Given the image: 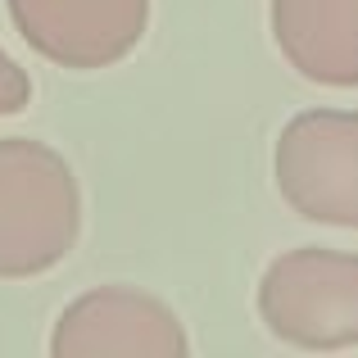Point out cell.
<instances>
[{
  "mask_svg": "<svg viewBox=\"0 0 358 358\" xmlns=\"http://www.w3.org/2000/svg\"><path fill=\"white\" fill-rule=\"evenodd\" d=\"M14 32L41 59L96 73L127 59L150 27V0H5Z\"/></svg>",
  "mask_w": 358,
  "mask_h": 358,
  "instance_id": "5b68a950",
  "label": "cell"
},
{
  "mask_svg": "<svg viewBox=\"0 0 358 358\" xmlns=\"http://www.w3.org/2000/svg\"><path fill=\"white\" fill-rule=\"evenodd\" d=\"M272 41L281 59L317 87H358V0H272Z\"/></svg>",
  "mask_w": 358,
  "mask_h": 358,
  "instance_id": "8992f818",
  "label": "cell"
},
{
  "mask_svg": "<svg viewBox=\"0 0 358 358\" xmlns=\"http://www.w3.org/2000/svg\"><path fill=\"white\" fill-rule=\"evenodd\" d=\"M55 358H182L191 354L173 304L136 286H96L78 295L50 331Z\"/></svg>",
  "mask_w": 358,
  "mask_h": 358,
  "instance_id": "277c9868",
  "label": "cell"
},
{
  "mask_svg": "<svg viewBox=\"0 0 358 358\" xmlns=\"http://www.w3.org/2000/svg\"><path fill=\"white\" fill-rule=\"evenodd\" d=\"M259 317L290 350H358V254L299 245L263 268Z\"/></svg>",
  "mask_w": 358,
  "mask_h": 358,
  "instance_id": "7a4b0ae2",
  "label": "cell"
},
{
  "mask_svg": "<svg viewBox=\"0 0 358 358\" xmlns=\"http://www.w3.org/2000/svg\"><path fill=\"white\" fill-rule=\"evenodd\" d=\"M27 105H32V78H27V69H18V59L0 45V118L23 114Z\"/></svg>",
  "mask_w": 358,
  "mask_h": 358,
  "instance_id": "52a82bcc",
  "label": "cell"
},
{
  "mask_svg": "<svg viewBox=\"0 0 358 358\" xmlns=\"http://www.w3.org/2000/svg\"><path fill=\"white\" fill-rule=\"evenodd\" d=\"M272 177L290 213L358 231V109H304L281 127Z\"/></svg>",
  "mask_w": 358,
  "mask_h": 358,
  "instance_id": "3957f363",
  "label": "cell"
},
{
  "mask_svg": "<svg viewBox=\"0 0 358 358\" xmlns=\"http://www.w3.org/2000/svg\"><path fill=\"white\" fill-rule=\"evenodd\" d=\"M82 236V186L69 159L32 136H0V281L59 268Z\"/></svg>",
  "mask_w": 358,
  "mask_h": 358,
  "instance_id": "6da1fadb",
  "label": "cell"
}]
</instances>
